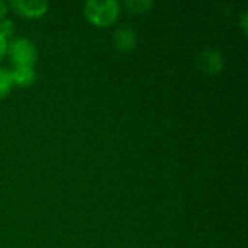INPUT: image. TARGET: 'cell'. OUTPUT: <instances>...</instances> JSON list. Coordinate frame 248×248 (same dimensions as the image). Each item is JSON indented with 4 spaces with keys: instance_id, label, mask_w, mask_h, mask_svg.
Returning <instances> with one entry per match:
<instances>
[{
    "instance_id": "cell-7",
    "label": "cell",
    "mask_w": 248,
    "mask_h": 248,
    "mask_svg": "<svg viewBox=\"0 0 248 248\" xmlns=\"http://www.w3.org/2000/svg\"><path fill=\"white\" fill-rule=\"evenodd\" d=\"M12 84H13V81H12L10 71H7L4 68H0V97L7 93V90L10 89Z\"/></svg>"
},
{
    "instance_id": "cell-9",
    "label": "cell",
    "mask_w": 248,
    "mask_h": 248,
    "mask_svg": "<svg viewBox=\"0 0 248 248\" xmlns=\"http://www.w3.org/2000/svg\"><path fill=\"white\" fill-rule=\"evenodd\" d=\"M12 32H13V23H12V20H9V19H1V20H0V35H1L3 38H6V36H9Z\"/></svg>"
},
{
    "instance_id": "cell-2",
    "label": "cell",
    "mask_w": 248,
    "mask_h": 248,
    "mask_svg": "<svg viewBox=\"0 0 248 248\" xmlns=\"http://www.w3.org/2000/svg\"><path fill=\"white\" fill-rule=\"evenodd\" d=\"M10 55L16 65H32L36 58L35 45L26 38H17L10 44Z\"/></svg>"
},
{
    "instance_id": "cell-8",
    "label": "cell",
    "mask_w": 248,
    "mask_h": 248,
    "mask_svg": "<svg viewBox=\"0 0 248 248\" xmlns=\"http://www.w3.org/2000/svg\"><path fill=\"white\" fill-rule=\"evenodd\" d=\"M153 3L150 0H128L126 1V6L129 9H132L134 12H144L147 10Z\"/></svg>"
},
{
    "instance_id": "cell-10",
    "label": "cell",
    "mask_w": 248,
    "mask_h": 248,
    "mask_svg": "<svg viewBox=\"0 0 248 248\" xmlns=\"http://www.w3.org/2000/svg\"><path fill=\"white\" fill-rule=\"evenodd\" d=\"M6 48H7V42H6V38H3V36L0 35V57H1L3 54H4Z\"/></svg>"
},
{
    "instance_id": "cell-11",
    "label": "cell",
    "mask_w": 248,
    "mask_h": 248,
    "mask_svg": "<svg viewBox=\"0 0 248 248\" xmlns=\"http://www.w3.org/2000/svg\"><path fill=\"white\" fill-rule=\"evenodd\" d=\"M6 10H7V4L3 0H0V16H3L6 13Z\"/></svg>"
},
{
    "instance_id": "cell-6",
    "label": "cell",
    "mask_w": 248,
    "mask_h": 248,
    "mask_svg": "<svg viewBox=\"0 0 248 248\" xmlns=\"http://www.w3.org/2000/svg\"><path fill=\"white\" fill-rule=\"evenodd\" d=\"M12 81L17 83L20 86H26L31 84L35 78V71L32 68V65H16L12 71Z\"/></svg>"
},
{
    "instance_id": "cell-1",
    "label": "cell",
    "mask_w": 248,
    "mask_h": 248,
    "mask_svg": "<svg viewBox=\"0 0 248 248\" xmlns=\"http://www.w3.org/2000/svg\"><path fill=\"white\" fill-rule=\"evenodd\" d=\"M84 13L86 16L99 25L110 23L118 16V3L115 0H89L84 4Z\"/></svg>"
},
{
    "instance_id": "cell-3",
    "label": "cell",
    "mask_w": 248,
    "mask_h": 248,
    "mask_svg": "<svg viewBox=\"0 0 248 248\" xmlns=\"http://www.w3.org/2000/svg\"><path fill=\"white\" fill-rule=\"evenodd\" d=\"M12 4L22 13L29 17H36L45 13L48 4L44 0H13Z\"/></svg>"
},
{
    "instance_id": "cell-5",
    "label": "cell",
    "mask_w": 248,
    "mask_h": 248,
    "mask_svg": "<svg viewBox=\"0 0 248 248\" xmlns=\"http://www.w3.org/2000/svg\"><path fill=\"white\" fill-rule=\"evenodd\" d=\"M115 44L119 49H129L135 45V39H137V35H135V31L128 26V25H124L121 28L116 29L115 32Z\"/></svg>"
},
{
    "instance_id": "cell-4",
    "label": "cell",
    "mask_w": 248,
    "mask_h": 248,
    "mask_svg": "<svg viewBox=\"0 0 248 248\" xmlns=\"http://www.w3.org/2000/svg\"><path fill=\"white\" fill-rule=\"evenodd\" d=\"M199 61H201L202 68H203L205 71H208V73H217V71H219V70L222 68V65H224V60H222L221 54H219L217 49H212V48L205 49V51L201 54Z\"/></svg>"
}]
</instances>
